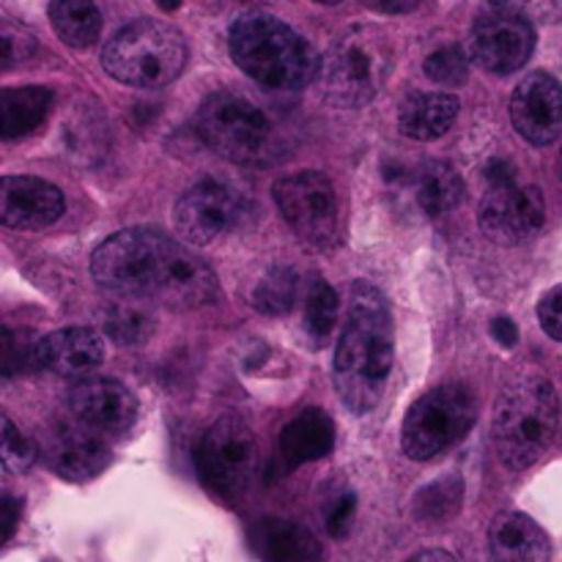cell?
I'll use <instances>...</instances> for the list:
<instances>
[{
    "instance_id": "cell-12",
    "label": "cell",
    "mask_w": 562,
    "mask_h": 562,
    "mask_svg": "<svg viewBox=\"0 0 562 562\" xmlns=\"http://www.w3.org/2000/svg\"><path fill=\"white\" fill-rule=\"evenodd\" d=\"M241 217H245V201L239 198V192L214 179L187 190L173 209L176 231L190 245H209V241L220 239Z\"/></svg>"
},
{
    "instance_id": "cell-26",
    "label": "cell",
    "mask_w": 562,
    "mask_h": 562,
    "mask_svg": "<svg viewBox=\"0 0 562 562\" xmlns=\"http://www.w3.org/2000/svg\"><path fill=\"white\" fill-rule=\"evenodd\" d=\"M461 499H464V483L461 477L448 475L442 481H434L431 486L423 488L415 497V516L428 521V525H439L459 514Z\"/></svg>"
},
{
    "instance_id": "cell-43",
    "label": "cell",
    "mask_w": 562,
    "mask_h": 562,
    "mask_svg": "<svg viewBox=\"0 0 562 562\" xmlns=\"http://www.w3.org/2000/svg\"><path fill=\"white\" fill-rule=\"evenodd\" d=\"M560 176H562V154H560Z\"/></svg>"
},
{
    "instance_id": "cell-41",
    "label": "cell",
    "mask_w": 562,
    "mask_h": 562,
    "mask_svg": "<svg viewBox=\"0 0 562 562\" xmlns=\"http://www.w3.org/2000/svg\"><path fill=\"white\" fill-rule=\"evenodd\" d=\"M159 3V9H165V11H176L181 5V0H157Z\"/></svg>"
},
{
    "instance_id": "cell-7",
    "label": "cell",
    "mask_w": 562,
    "mask_h": 562,
    "mask_svg": "<svg viewBox=\"0 0 562 562\" xmlns=\"http://www.w3.org/2000/svg\"><path fill=\"white\" fill-rule=\"evenodd\" d=\"M198 135L234 162H258L272 140V124L252 99L239 91H217L198 108Z\"/></svg>"
},
{
    "instance_id": "cell-11",
    "label": "cell",
    "mask_w": 562,
    "mask_h": 562,
    "mask_svg": "<svg viewBox=\"0 0 562 562\" xmlns=\"http://www.w3.org/2000/svg\"><path fill=\"white\" fill-rule=\"evenodd\" d=\"M536 49V31L530 20L499 5L483 11L472 25L470 55L492 75H510L530 60Z\"/></svg>"
},
{
    "instance_id": "cell-31",
    "label": "cell",
    "mask_w": 562,
    "mask_h": 562,
    "mask_svg": "<svg viewBox=\"0 0 562 562\" xmlns=\"http://www.w3.org/2000/svg\"><path fill=\"white\" fill-rule=\"evenodd\" d=\"M357 510V497L349 488H338V492L329 494L327 505H324V521H327V530L333 538H346L351 530V521H355Z\"/></svg>"
},
{
    "instance_id": "cell-17",
    "label": "cell",
    "mask_w": 562,
    "mask_h": 562,
    "mask_svg": "<svg viewBox=\"0 0 562 562\" xmlns=\"http://www.w3.org/2000/svg\"><path fill=\"white\" fill-rule=\"evenodd\" d=\"M104 344L93 329L66 327L49 333L36 344V366L49 368L64 376H80L102 366Z\"/></svg>"
},
{
    "instance_id": "cell-13",
    "label": "cell",
    "mask_w": 562,
    "mask_h": 562,
    "mask_svg": "<svg viewBox=\"0 0 562 562\" xmlns=\"http://www.w3.org/2000/svg\"><path fill=\"white\" fill-rule=\"evenodd\" d=\"M481 231L497 245H521L547 223V203L538 187H492L477 212Z\"/></svg>"
},
{
    "instance_id": "cell-1",
    "label": "cell",
    "mask_w": 562,
    "mask_h": 562,
    "mask_svg": "<svg viewBox=\"0 0 562 562\" xmlns=\"http://www.w3.org/2000/svg\"><path fill=\"white\" fill-rule=\"evenodd\" d=\"M91 272L102 289L170 307H201L217 296L212 269L181 241L151 228L113 234L97 247Z\"/></svg>"
},
{
    "instance_id": "cell-5",
    "label": "cell",
    "mask_w": 562,
    "mask_h": 562,
    "mask_svg": "<svg viewBox=\"0 0 562 562\" xmlns=\"http://www.w3.org/2000/svg\"><path fill=\"white\" fill-rule=\"evenodd\" d=\"M393 69L390 38L373 25L346 31L318 66V86L327 102L338 108H362L382 91Z\"/></svg>"
},
{
    "instance_id": "cell-2",
    "label": "cell",
    "mask_w": 562,
    "mask_h": 562,
    "mask_svg": "<svg viewBox=\"0 0 562 562\" xmlns=\"http://www.w3.org/2000/svg\"><path fill=\"white\" fill-rule=\"evenodd\" d=\"M395 357L393 316L387 300L373 285L355 283L344 333L335 349V390L357 415L382 401Z\"/></svg>"
},
{
    "instance_id": "cell-4",
    "label": "cell",
    "mask_w": 562,
    "mask_h": 562,
    "mask_svg": "<svg viewBox=\"0 0 562 562\" xmlns=\"http://www.w3.org/2000/svg\"><path fill=\"white\" fill-rule=\"evenodd\" d=\"M560 401L552 382L536 373L514 379L494 406V448L508 470H527L552 445Z\"/></svg>"
},
{
    "instance_id": "cell-30",
    "label": "cell",
    "mask_w": 562,
    "mask_h": 562,
    "mask_svg": "<svg viewBox=\"0 0 562 562\" xmlns=\"http://www.w3.org/2000/svg\"><path fill=\"white\" fill-rule=\"evenodd\" d=\"M426 75L439 86H464L467 75H470V64H467V53L459 44H448V47L434 49L426 58Z\"/></svg>"
},
{
    "instance_id": "cell-22",
    "label": "cell",
    "mask_w": 562,
    "mask_h": 562,
    "mask_svg": "<svg viewBox=\"0 0 562 562\" xmlns=\"http://www.w3.org/2000/svg\"><path fill=\"white\" fill-rule=\"evenodd\" d=\"M459 99L453 93H412L398 110V130L412 140H437L453 126Z\"/></svg>"
},
{
    "instance_id": "cell-6",
    "label": "cell",
    "mask_w": 562,
    "mask_h": 562,
    "mask_svg": "<svg viewBox=\"0 0 562 562\" xmlns=\"http://www.w3.org/2000/svg\"><path fill=\"white\" fill-rule=\"evenodd\" d=\"M104 71L132 88H162L187 64L184 36L159 20H137L121 27L102 53Z\"/></svg>"
},
{
    "instance_id": "cell-19",
    "label": "cell",
    "mask_w": 562,
    "mask_h": 562,
    "mask_svg": "<svg viewBox=\"0 0 562 562\" xmlns=\"http://www.w3.org/2000/svg\"><path fill=\"white\" fill-rule=\"evenodd\" d=\"M49 464L66 481H91L93 475L108 467L110 450L104 437L88 431V428H60L49 439Z\"/></svg>"
},
{
    "instance_id": "cell-8",
    "label": "cell",
    "mask_w": 562,
    "mask_h": 562,
    "mask_svg": "<svg viewBox=\"0 0 562 562\" xmlns=\"http://www.w3.org/2000/svg\"><path fill=\"white\" fill-rule=\"evenodd\" d=\"M475 423V398L459 384H445L423 395L404 420V450L409 459L428 461L453 448Z\"/></svg>"
},
{
    "instance_id": "cell-15",
    "label": "cell",
    "mask_w": 562,
    "mask_h": 562,
    "mask_svg": "<svg viewBox=\"0 0 562 562\" xmlns=\"http://www.w3.org/2000/svg\"><path fill=\"white\" fill-rule=\"evenodd\" d=\"M69 409L77 426L99 437H115L132 428L137 417V401L115 379H88L71 390Z\"/></svg>"
},
{
    "instance_id": "cell-20",
    "label": "cell",
    "mask_w": 562,
    "mask_h": 562,
    "mask_svg": "<svg viewBox=\"0 0 562 562\" xmlns=\"http://www.w3.org/2000/svg\"><path fill=\"white\" fill-rule=\"evenodd\" d=\"M494 562H549V536L525 514H503L488 530Z\"/></svg>"
},
{
    "instance_id": "cell-16",
    "label": "cell",
    "mask_w": 562,
    "mask_h": 562,
    "mask_svg": "<svg viewBox=\"0 0 562 562\" xmlns=\"http://www.w3.org/2000/svg\"><path fill=\"white\" fill-rule=\"evenodd\" d=\"M64 214V195L36 176H5L0 184V223L14 231H38Z\"/></svg>"
},
{
    "instance_id": "cell-35",
    "label": "cell",
    "mask_w": 562,
    "mask_h": 562,
    "mask_svg": "<svg viewBox=\"0 0 562 562\" xmlns=\"http://www.w3.org/2000/svg\"><path fill=\"white\" fill-rule=\"evenodd\" d=\"M538 318H541L543 333L562 344V285H554L552 291L543 294L541 305H538Z\"/></svg>"
},
{
    "instance_id": "cell-34",
    "label": "cell",
    "mask_w": 562,
    "mask_h": 562,
    "mask_svg": "<svg viewBox=\"0 0 562 562\" xmlns=\"http://www.w3.org/2000/svg\"><path fill=\"white\" fill-rule=\"evenodd\" d=\"M33 47H36L33 36H27L25 31H20V27H14V25H3V31H0V49H3V69H11V66H14V64L25 60L27 55L33 53Z\"/></svg>"
},
{
    "instance_id": "cell-9",
    "label": "cell",
    "mask_w": 562,
    "mask_h": 562,
    "mask_svg": "<svg viewBox=\"0 0 562 562\" xmlns=\"http://www.w3.org/2000/svg\"><path fill=\"white\" fill-rule=\"evenodd\" d=\"M195 464L203 483L217 497L236 499L247 492L258 464L256 434L239 417H220L195 450Z\"/></svg>"
},
{
    "instance_id": "cell-33",
    "label": "cell",
    "mask_w": 562,
    "mask_h": 562,
    "mask_svg": "<svg viewBox=\"0 0 562 562\" xmlns=\"http://www.w3.org/2000/svg\"><path fill=\"white\" fill-rule=\"evenodd\" d=\"M505 11L525 16L530 22H560L562 20V0H492Z\"/></svg>"
},
{
    "instance_id": "cell-24",
    "label": "cell",
    "mask_w": 562,
    "mask_h": 562,
    "mask_svg": "<svg viewBox=\"0 0 562 562\" xmlns=\"http://www.w3.org/2000/svg\"><path fill=\"white\" fill-rule=\"evenodd\" d=\"M49 108H53L49 88H5L3 97H0V135L5 140L27 135L47 119Z\"/></svg>"
},
{
    "instance_id": "cell-39",
    "label": "cell",
    "mask_w": 562,
    "mask_h": 562,
    "mask_svg": "<svg viewBox=\"0 0 562 562\" xmlns=\"http://www.w3.org/2000/svg\"><path fill=\"white\" fill-rule=\"evenodd\" d=\"M0 508H3V543L9 541L11 536H14V527H16V514H20V505L14 503V499L5 494L3 503H0Z\"/></svg>"
},
{
    "instance_id": "cell-28",
    "label": "cell",
    "mask_w": 562,
    "mask_h": 562,
    "mask_svg": "<svg viewBox=\"0 0 562 562\" xmlns=\"http://www.w3.org/2000/svg\"><path fill=\"white\" fill-rule=\"evenodd\" d=\"M296 289H300V278H296L294 269L278 267L256 285L252 302L267 316H283V313H289L294 307Z\"/></svg>"
},
{
    "instance_id": "cell-40",
    "label": "cell",
    "mask_w": 562,
    "mask_h": 562,
    "mask_svg": "<svg viewBox=\"0 0 562 562\" xmlns=\"http://www.w3.org/2000/svg\"><path fill=\"white\" fill-rule=\"evenodd\" d=\"M406 562H456V560H453V554L442 552V549H428V552L415 554V558L406 560Z\"/></svg>"
},
{
    "instance_id": "cell-10",
    "label": "cell",
    "mask_w": 562,
    "mask_h": 562,
    "mask_svg": "<svg viewBox=\"0 0 562 562\" xmlns=\"http://www.w3.org/2000/svg\"><path fill=\"white\" fill-rule=\"evenodd\" d=\"M274 201L285 223L305 241L333 245L338 236V195L333 181L318 170H300L274 184Z\"/></svg>"
},
{
    "instance_id": "cell-23",
    "label": "cell",
    "mask_w": 562,
    "mask_h": 562,
    "mask_svg": "<svg viewBox=\"0 0 562 562\" xmlns=\"http://www.w3.org/2000/svg\"><path fill=\"white\" fill-rule=\"evenodd\" d=\"M415 201L428 217H442L464 201V181L448 162H426L412 176Z\"/></svg>"
},
{
    "instance_id": "cell-14",
    "label": "cell",
    "mask_w": 562,
    "mask_h": 562,
    "mask_svg": "<svg viewBox=\"0 0 562 562\" xmlns=\"http://www.w3.org/2000/svg\"><path fill=\"white\" fill-rule=\"evenodd\" d=\"M516 132L532 146H549L562 130V86L547 71H532L510 99Z\"/></svg>"
},
{
    "instance_id": "cell-3",
    "label": "cell",
    "mask_w": 562,
    "mask_h": 562,
    "mask_svg": "<svg viewBox=\"0 0 562 562\" xmlns=\"http://www.w3.org/2000/svg\"><path fill=\"white\" fill-rule=\"evenodd\" d=\"M228 47L234 64L247 77L274 91H296L307 86L316 80L322 66L307 38H302L278 16L261 11H252L234 22Z\"/></svg>"
},
{
    "instance_id": "cell-27",
    "label": "cell",
    "mask_w": 562,
    "mask_h": 562,
    "mask_svg": "<svg viewBox=\"0 0 562 562\" xmlns=\"http://www.w3.org/2000/svg\"><path fill=\"white\" fill-rule=\"evenodd\" d=\"M340 313V300L338 291L333 289L324 280H316L307 291L305 300V329L316 344H324V340L333 335L335 324H338Z\"/></svg>"
},
{
    "instance_id": "cell-36",
    "label": "cell",
    "mask_w": 562,
    "mask_h": 562,
    "mask_svg": "<svg viewBox=\"0 0 562 562\" xmlns=\"http://www.w3.org/2000/svg\"><path fill=\"white\" fill-rule=\"evenodd\" d=\"M492 335H494V340H497L499 346H505V349H514V346L519 344V329H516V324L510 322L508 316L494 318Z\"/></svg>"
},
{
    "instance_id": "cell-38",
    "label": "cell",
    "mask_w": 562,
    "mask_h": 562,
    "mask_svg": "<svg viewBox=\"0 0 562 562\" xmlns=\"http://www.w3.org/2000/svg\"><path fill=\"white\" fill-rule=\"evenodd\" d=\"M486 179L492 181V187L514 184V168H510L508 162H503V159H494L486 168Z\"/></svg>"
},
{
    "instance_id": "cell-42",
    "label": "cell",
    "mask_w": 562,
    "mask_h": 562,
    "mask_svg": "<svg viewBox=\"0 0 562 562\" xmlns=\"http://www.w3.org/2000/svg\"><path fill=\"white\" fill-rule=\"evenodd\" d=\"M316 3H340V0H316Z\"/></svg>"
},
{
    "instance_id": "cell-21",
    "label": "cell",
    "mask_w": 562,
    "mask_h": 562,
    "mask_svg": "<svg viewBox=\"0 0 562 562\" xmlns=\"http://www.w3.org/2000/svg\"><path fill=\"white\" fill-rule=\"evenodd\" d=\"M335 448V423L322 409H305L280 434V459L285 470L324 459Z\"/></svg>"
},
{
    "instance_id": "cell-29",
    "label": "cell",
    "mask_w": 562,
    "mask_h": 562,
    "mask_svg": "<svg viewBox=\"0 0 562 562\" xmlns=\"http://www.w3.org/2000/svg\"><path fill=\"white\" fill-rule=\"evenodd\" d=\"M104 329L115 344L140 346L154 333V318L140 305H119L104 318Z\"/></svg>"
},
{
    "instance_id": "cell-18",
    "label": "cell",
    "mask_w": 562,
    "mask_h": 562,
    "mask_svg": "<svg viewBox=\"0 0 562 562\" xmlns=\"http://www.w3.org/2000/svg\"><path fill=\"white\" fill-rule=\"evenodd\" d=\"M252 554L261 562H322L324 549L305 527L285 519H261L247 532Z\"/></svg>"
},
{
    "instance_id": "cell-37",
    "label": "cell",
    "mask_w": 562,
    "mask_h": 562,
    "mask_svg": "<svg viewBox=\"0 0 562 562\" xmlns=\"http://www.w3.org/2000/svg\"><path fill=\"white\" fill-rule=\"evenodd\" d=\"M426 0H368V5L382 14H409V11L420 9Z\"/></svg>"
},
{
    "instance_id": "cell-32",
    "label": "cell",
    "mask_w": 562,
    "mask_h": 562,
    "mask_svg": "<svg viewBox=\"0 0 562 562\" xmlns=\"http://www.w3.org/2000/svg\"><path fill=\"white\" fill-rule=\"evenodd\" d=\"M36 459V448L31 445V439L22 437L14 428L9 415H3V467L5 472H22L33 464Z\"/></svg>"
},
{
    "instance_id": "cell-25",
    "label": "cell",
    "mask_w": 562,
    "mask_h": 562,
    "mask_svg": "<svg viewBox=\"0 0 562 562\" xmlns=\"http://www.w3.org/2000/svg\"><path fill=\"white\" fill-rule=\"evenodd\" d=\"M49 22L60 42L69 47L86 49L99 42L102 33V14L93 0H53L49 3Z\"/></svg>"
}]
</instances>
